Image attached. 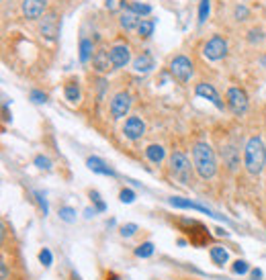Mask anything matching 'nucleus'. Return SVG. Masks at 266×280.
<instances>
[{
    "label": "nucleus",
    "instance_id": "nucleus-33",
    "mask_svg": "<svg viewBox=\"0 0 266 280\" xmlns=\"http://www.w3.org/2000/svg\"><path fill=\"white\" fill-rule=\"evenodd\" d=\"M90 198H92V203L96 205V211H98V213H104V211H106V205L102 203V198H100V194H98L96 190L90 192Z\"/></svg>",
    "mask_w": 266,
    "mask_h": 280
},
{
    "label": "nucleus",
    "instance_id": "nucleus-15",
    "mask_svg": "<svg viewBox=\"0 0 266 280\" xmlns=\"http://www.w3.org/2000/svg\"><path fill=\"white\" fill-rule=\"evenodd\" d=\"M86 166H88V170H92V172H96V174H102V176H117V172L113 170V168H109L106 166L100 157H88L86 159Z\"/></svg>",
    "mask_w": 266,
    "mask_h": 280
},
{
    "label": "nucleus",
    "instance_id": "nucleus-18",
    "mask_svg": "<svg viewBox=\"0 0 266 280\" xmlns=\"http://www.w3.org/2000/svg\"><path fill=\"white\" fill-rule=\"evenodd\" d=\"M139 23H141V17L135 15V13H131V11H125V13L121 15V27H123L125 31H133V29H137Z\"/></svg>",
    "mask_w": 266,
    "mask_h": 280
},
{
    "label": "nucleus",
    "instance_id": "nucleus-19",
    "mask_svg": "<svg viewBox=\"0 0 266 280\" xmlns=\"http://www.w3.org/2000/svg\"><path fill=\"white\" fill-rule=\"evenodd\" d=\"M92 58H94V45H92L90 39L82 37L80 39V62L82 64H88Z\"/></svg>",
    "mask_w": 266,
    "mask_h": 280
},
{
    "label": "nucleus",
    "instance_id": "nucleus-36",
    "mask_svg": "<svg viewBox=\"0 0 266 280\" xmlns=\"http://www.w3.org/2000/svg\"><path fill=\"white\" fill-rule=\"evenodd\" d=\"M39 260H41V264H43V266H51V262H53L51 252H49L47 248H43V250L39 252Z\"/></svg>",
    "mask_w": 266,
    "mask_h": 280
},
{
    "label": "nucleus",
    "instance_id": "nucleus-7",
    "mask_svg": "<svg viewBox=\"0 0 266 280\" xmlns=\"http://www.w3.org/2000/svg\"><path fill=\"white\" fill-rule=\"evenodd\" d=\"M129 108H131V96L129 92H117L111 100V115L113 119H125L127 113H129Z\"/></svg>",
    "mask_w": 266,
    "mask_h": 280
},
{
    "label": "nucleus",
    "instance_id": "nucleus-9",
    "mask_svg": "<svg viewBox=\"0 0 266 280\" xmlns=\"http://www.w3.org/2000/svg\"><path fill=\"white\" fill-rule=\"evenodd\" d=\"M45 9H47V0H23V5H21L23 17L27 21L41 19L45 15Z\"/></svg>",
    "mask_w": 266,
    "mask_h": 280
},
{
    "label": "nucleus",
    "instance_id": "nucleus-6",
    "mask_svg": "<svg viewBox=\"0 0 266 280\" xmlns=\"http://www.w3.org/2000/svg\"><path fill=\"white\" fill-rule=\"evenodd\" d=\"M248 94L242 90V88H230L227 90V108L232 110V113L236 117H242L248 113Z\"/></svg>",
    "mask_w": 266,
    "mask_h": 280
},
{
    "label": "nucleus",
    "instance_id": "nucleus-20",
    "mask_svg": "<svg viewBox=\"0 0 266 280\" xmlns=\"http://www.w3.org/2000/svg\"><path fill=\"white\" fill-rule=\"evenodd\" d=\"M164 155H166V151H164V147L162 145H156V143H151V145H147L145 147V157L151 162V164H160L164 159Z\"/></svg>",
    "mask_w": 266,
    "mask_h": 280
},
{
    "label": "nucleus",
    "instance_id": "nucleus-40",
    "mask_svg": "<svg viewBox=\"0 0 266 280\" xmlns=\"http://www.w3.org/2000/svg\"><path fill=\"white\" fill-rule=\"evenodd\" d=\"M260 66H264V68H266V55H262V58H260Z\"/></svg>",
    "mask_w": 266,
    "mask_h": 280
},
{
    "label": "nucleus",
    "instance_id": "nucleus-32",
    "mask_svg": "<svg viewBox=\"0 0 266 280\" xmlns=\"http://www.w3.org/2000/svg\"><path fill=\"white\" fill-rule=\"evenodd\" d=\"M106 9H109L111 13H115V11H119V9H127V5H125V0H106Z\"/></svg>",
    "mask_w": 266,
    "mask_h": 280
},
{
    "label": "nucleus",
    "instance_id": "nucleus-34",
    "mask_svg": "<svg viewBox=\"0 0 266 280\" xmlns=\"http://www.w3.org/2000/svg\"><path fill=\"white\" fill-rule=\"evenodd\" d=\"M119 198H121V203L129 205V203H133V201H135V192H133L131 188H123V190H121V194H119Z\"/></svg>",
    "mask_w": 266,
    "mask_h": 280
},
{
    "label": "nucleus",
    "instance_id": "nucleus-13",
    "mask_svg": "<svg viewBox=\"0 0 266 280\" xmlns=\"http://www.w3.org/2000/svg\"><path fill=\"white\" fill-rule=\"evenodd\" d=\"M92 66H94V70H96V72H100V74H106V72L115 70V68H113V62H111V53L106 51V49H102V47L94 51Z\"/></svg>",
    "mask_w": 266,
    "mask_h": 280
},
{
    "label": "nucleus",
    "instance_id": "nucleus-11",
    "mask_svg": "<svg viewBox=\"0 0 266 280\" xmlns=\"http://www.w3.org/2000/svg\"><path fill=\"white\" fill-rule=\"evenodd\" d=\"M168 203H170L174 209H193V211L207 213V215L215 217V219H223V215H217V213H213L211 209H207V207H203V205H199V203H193V201H188V198H182V196H172V198H168ZM223 221H225V219H223Z\"/></svg>",
    "mask_w": 266,
    "mask_h": 280
},
{
    "label": "nucleus",
    "instance_id": "nucleus-12",
    "mask_svg": "<svg viewBox=\"0 0 266 280\" xmlns=\"http://www.w3.org/2000/svg\"><path fill=\"white\" fill-rule=\"evenodd\" d=\"M109 53H111V62H113V68L115 70L125 68L129 64V60H131V49H129V45H115V47L109 49Z\"/></svg>",
    "mask_w": 266,
    "mask_h": 280
},
{
    "label": "nucleus",
    "instance_id": "nucleus-27",
    "mask_svg": "<svg viewBox=\"0 0 266 280\" xmlns=\"http://www.w3.org/2000/svg\"><path fill=\"white\" fill-rule=\"evenodd\" d=\"M151 254H154V244L151 242H145V244L137 246V250H135V256L137 258H149Z\"/></svg>",
    "mask_w": 266,
    "mask_h": 280
},
{
    "label": "nucleus",
    "instance_id": "nucleus-10",
    "mask_svg": "<svg viewBox=\"0 0 266 280\" xmlns=\"http://www.w3.org/2000/svg\"><path fill=\"white\" fill-rule=\"evenodd\" d=\"M123 133H125L127 139L137 141V139H141L145 135V123L139 117H129L125 121V125H123Z\"/></svg>",
    "mask_w": 266,
    "mask_h": 280
},
{
    "label": "nucleus",
    "instance_id": "nucleus-17",
    "mask_svg": "<svg viewBox=\"0 0 266 280\" xmlns=\"http://www.w3.org/2000/svg\"><path fill=\"white\" fill-rule=\"evenodd\" d=\"M221 155H223V162L227 164L230 170H236L240 166V155H238V149L234 145H227L225 149H221Z\"/></svg>",
    "mask_w": 266,
    "mask_h": 280
},
{
    "label": "nucleus",
    "instance_id": "nucleus-5",
    "mask_svg": "<svg viewBox=\"0 0 266 280\" xmlns=\"http://www.w3.org/2000/svg\"><path fill=\"white\" fill-rule=\"evenodd\" d=\"M193 62L186 58V55H176V58H172V62H170V74H172V78L176 80V82H180V84H184V82H188L191 80V76H193Z\"/></svg>",
    "mask_w": 266,
    "mask_h": 280
},
{
    "label": "nucleus",
    "instance_id": "nucleus-37",
    "mask_svg": "<svg viewBox=\"0 0 266 280\" xmlns=\"http://www.w3.org/2000/svg\"><path fill=\"white\" fill-rule=\"evenodd\" d=\"M135 231H137V225H135V223H127V225L121 227V235H123V237H131Z\"/></svg>",
    "mask_w": 266,
    "mask_h": 280
},
{
    "label": "nucleus",
    "instance_id": "nucleus-8",
    "mask_svg": "<svg viewBox=\"0 0 266 280\" xmlns=\"http://www.w3.org/2000/svg\"><path fill=\"white\" fill-rule=\"evenodd\" d=\"M39 31L45 39L49 41H56L58 35H60V23H58V15L56 13H47L43 15L41 19V25H39Z\"/></svg>",
    "mask_w": 266,
    "mask_h": 280
},
{
    "label": "nucleus",
    "instance_id": "nucleus-3",
    "mask_svg": "<svg viewBox=\"0 0 266 280\" xmlns=\"http://www.w3.org/2000/svg\"><path fill=\"white\" fill-rule=\"evenodd\" d=\"M170 170H172L174 178H176L180 184H191L193 166H191L188 157H186L182 151H174V153L170 155Z\"/></svg>",
    "mask_w": 266,
    "mask_h": 280
},
{
    "label": "nucleus",
    "instance_id": "nucleus-30",
    "mask_svg": "<svg viewBox=\"0 0 266 280\" xmlns=\"http://www.w3.org/2000/svg\"><path fill=\"white\" fill-rule=\"evenodd\" d=\"M35 166L39 168V170H51V159L47 155H35Z\"/></svg>",
    "mask_w": 266,
    "mask_h": 280
},
{
    "label": "nucleus",
    "instance_id": "nucleus-39",
    "mask_svg": "<svg viewBox=\"0 0 266 280\" xmlns=\"http://www.w3.org/2000/svg\"><path fill=\"white\" fill-rule=\"evenodd\" d=\"M262 278V272L260 270H252V280H260Z\"/></svg>",
    "mask_w": 266,
    "mask_h": 280
},
{
    "label": "nucleus",
    "instance_id": "nucleus-24",
    "mask_svg": "<svg viewBox=\"0 0 266 280\" xmlns=\"http://www.w3.org/2000/svg\"><path fill=\"white\" fill-rule=\"evenodd\" d=\"M125 11H131V13L139 15V17H147V15H151V7H149V5H143V3H129Z\"/></svg>",
    "mask_w": 266,
    "mask_h": 280
},
{
    "label": "nucleus",
    "instance_id": "nucleus-2",
    "mask_svg": "<svg viewBox=\"0 0 266 280\" xmlns=\"http://www.w3.org/2000/svg\"><path fill=\"white\" fill-rule=\"evenodd\" d=\"M266 164V147L260 137H250L244 147V166L252 176H258Z\"/></svg>",
    "mask_w": 266,
    "mask_h": 280
},
{
    "label": "nucleus",
    "instance_id": "nucleus-35",
    "mask_svg": "<svg viewBox=\"0 0 266 280\" xmlns=\"http://www.w3.org/2000/svg\"><path fill=\"white\" fill-rule=\"evenodd\" d=\"M29 98H31L35 104H41V102H45V100H47V94H45V92H41V90H31Z\"/></svg>",
    "mask_w": 266,
    "mask_h": 280
},
{
    "label": "nucleus",
    "instance_id": "nucleus-25",
    "mask_svg": "<svg viewBox=\"0 0 266 280\" xmlns=\"http://www.w3.org/2000/svg\"><path fill=\"white\" fill-rule=\"evenodd\" d=\"M211 13V0H199V25H203L209 19Z\"/></svg>",
    "mask_w": 266,
    "mask_h": 280
},
{
    "label": "nucleus",
    "instance_id": "nucleus-21",
    "mask_svg": "<svg viewBox=\"0 0 266 280\" xmlns=\"http://www.w3.org/2000/svg\"><path fill=\"white\" fill-rule=\"evenodd\" d=\"M64 96H66L68 102L76 104V102L80 100V84H78L76 80H70V82L64 86Z\"/></svg>",
    "mask_w": 266,
    "mask_h": 280
},
{
    "label": "nucleus",
    "instance_id": "nucleus-29",
    "mask_svg": "<svg viewBox=\"0 0 266 280\" xmlns=\"http://www.w3.org/2000/svg\"><path fill=\"white\" fill-rule=\"evenodd\" d=\"M234 17H236V21H240V23L248 21V19H250V11H248V7L238 5V7L234 9Z\"/></svg>",
    "mask_w": 266,
    "mask_h": 280
},
{
    "label": "nucleus",
    "instance_id": "nucleus-14",
    "mask_svg": "<svg viewBox=\"0 0 266 280\" xmlns=\"http://www.w3.org/2000/svg\"><path fill=\"white\" fill-rule=\"evenodd\" d=\"M195 92H197V96H201V98H207V100H211V102L215 104V106H217L219 110H223V102H221V98H219V92L215 90V86H213V84L201 82V84H197Z\"/></svg>",
    "mask_w": 266,
    "mask_h": 280
},
{
    "label": "nucleus",
    "instance_id": "nucleus-4",
    "mask_svg": "<svg viewBox=\"0 0 266 280\" xmlns=\"http://www.w3.org/2000/svg\"><path fill=\"white\" fill-rule=\"evenodd\" d=\"M203 55L211 62H219L227 55V41L221 37V35H213L205 47H203Z\"/></svg>",
    "mask_w": 266,
    "mask_h": 280
},
{
    "label": "nucleus",
    "instance_id": "nucleus-1",
    "mask_svg": "<svg viewBox=\"0 0 266 280\" xmlns=\"http://www.w3.org/2000/svg\"><path fill=\"white\" fill-rule=\"evenodd\" d=\"M193 162H195V170L203 180H211L217 174V157L213 147L205 141H199L193 145Z\"/></svg>",
    "mask_w": 266,
    "mask_h": 280
},
{
    "label": "nucleus",
    "instance_id": "nucleus-23",
    "mask_svg": "<svg viewBox=\"0 0 266 280\" xmlns=\"http://www.w3.org/2000/svg\"><path fill=\"white\" fill-rule=\"evenodd\" d=\"M154 29H156V21L154 19H141V23L137 27V33H139V37L147 39V37L154 35Z\"/></svg>",
    "mask_w": 266,
    "mask_h": 280
},
{
    "label": "nucleus",
    "instance_id": "nucleus-38",
    "mask_svg": "<svg viewBox=\"0 0 266 280\" xmlns=\"http://www.w3.org/2000/svg\"><path fill=\"white\" fill-rule=\"evenodd\" d=\"M35 196H37V201H39V205H41V211H43V215H47V203H45L43 194H41V192H35Z\"/></svg>",
    "mask_w": 266,
    "mask_h": 280
},
{
    "label": "nucleus",
    "instance_id": "nucleus-31",
    "mask_svg": "<svg viewBox=\"0 0 266 280\" xmlns=\"http://www.w3.org/2000/svg\"><path fill=\"white\" fill-rule=\"evenodd\" d=\"M232 270H234V274H246L250 270V266H248L246 260H236L234 266H232Z\"/></svg>",
    "mask_w": 266,
    "mask_h": 280
},
{
    "label": "nucleus",
    "instance_id": "nucleus-16",
    "mask_svg": "<svg viewBox=\"0 0 266 280\" xmlns=\"http://www.w3.org/2000/svg\"><path fill=\"white\" fill-rule=\"evenodd\" d=\"M133 70L137 74H147L154 70V58H151V53L143 51L141 55H137V58L133 60Z\"/></svg>",
    "mask_w": 266,
    "mask_h": 280
},
{
    "label": "nucleus",
    "instance_id": "nucleus-26",
    "mask_svg": "<svg viewBox=\"0 0 266 280\" xmlns=\"http://www.w3.org/2000/svg\"><path fill=\"white\" fill-rule=\"evenodd\" d=\"M246 39H248L250 45H258V43H262V39H264V31H262V29H250Z\"/></svg>",
    "mask_w": 266,
    "mask_h": 280
},
{
    "label": "nucleus",
    "instance_id": "nucleus-22",
    "mask_svg": "<svg viewBox=\"0 0 266 280\" xmlns=\"http://www.w3.org/2000/svg\"><path fill=\"white\" fill-rule=\"evenodd\" d=\"M209 254H211V260H213V264H215V266H223V264H227V260H230L227 250L221 248V246H213Z\"/></svg>",
    "mask_w": 266,
    "mask_h": 280
},
{
    "label": "nucleus",
    "instance_id": "nucleus-28",
    "mask_svg": "<svg viewBox=\"0 0 266 280\" xmlns=\"http://www.w3.org/2000/svg\"><path fill=\"white\" fill-rule=\"evenodd\" d=\"M58 215H60V219L66 221V223H74V221H76V211H74L72 207H62Z\"/></svg>",
    "mask_w": 266,
    "mask_h": 280
}]
</instances>
